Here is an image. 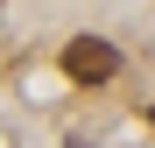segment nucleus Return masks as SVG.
I'll list each match as a JSON object with an SVG mask.
<instances>
[{"mask_svg":"<svg viewBox=\"0 0 155 148\" xmlns=\"http://www.w3.org/2000/svg\"><path fill=\"white\" fill-rule=\"evenodd\" d=\"M64 78H71V85H106V78H120V42H106V35H71V42H64Z\"/></svg>","mask_w":155,"mask_h":148,"instance_id":"nucleus-1","label":"nucleus"},{"mask_svg":"<svg viewBox=\"0 0 155 148\" xmlns=\"http://www.w3.org/2000/svg\"><path fill=\"white\" fill-rule=\"evenodd\" d=\"M148 120H155V106H148Z\"/></svg>","mask_w":155,"mask_h":148,"instance_id":"nucleus-3","label":"nucleus"},{"mask_svg":"<svg viewBox=\"0 0 155 148\" xmlns=\"http://www.w3.org/2000/svg\"><path fill=\"white\" fill-rule=\"evenodd\" d=\"M71 148H85V141H71Z\"/></svg>","mask_w":155,"mask_h":148,"instance_id":"nucleus-2","label":"nucleus"}]
</instances>
